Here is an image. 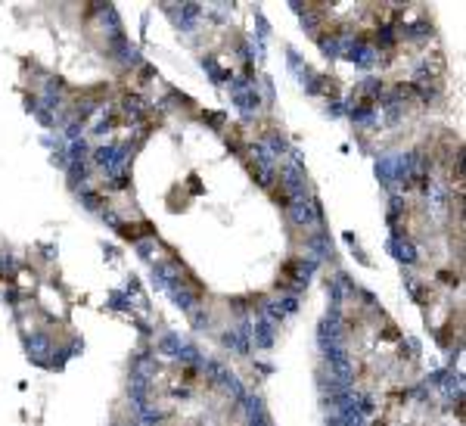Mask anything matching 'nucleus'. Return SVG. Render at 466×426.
<instances>
[{"mask_svg": "<svg viewBox=\"0 0 466 426\" xmlns=\"http://www.w3.org/2000/svg\"><path fill=\"white\" fill-rule=\"evenodd\" d=\"M317 28H314V38L317 41H329V38H339L342 35V22L336 16H317Z\"/></svg>", "mask_w": 466, "mask_h": 426, "instance_id": "1", "label": "nucleus"}, {"mask_svg": "<svg viewBox=\"0 0 466 426\" xmlns=\"http://www.w3.org/2000/svg\"><path fill=\"white\" fill-rule=\"evenodd\" d=\"M273 200H277V202H283V206H289V193H286V187H283V184H277V187H273Z\"/></svg>", "mask_w": 466, "mask_h": 426, "instance_id": "2", "label": "nucleus"}]
</instances>
